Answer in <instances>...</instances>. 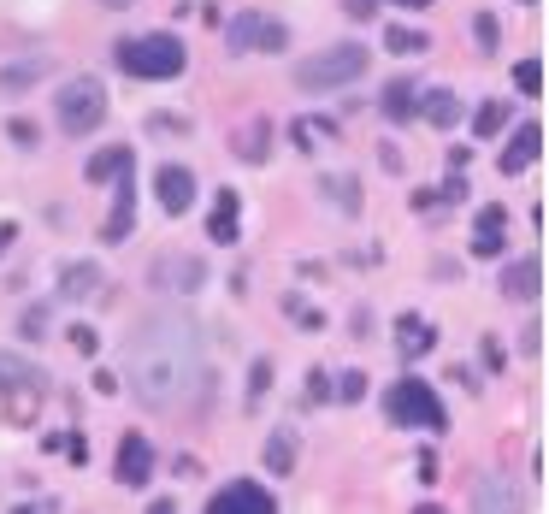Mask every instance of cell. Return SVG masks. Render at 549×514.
Listing matches in <instances>:
<instances>
[{
  "mask_svg": "<svg viewBox=\"0 0 549 514\" xmlns=\"http://www.w3.org/2000/svg\"><path fill=\"white\" fill-rule=\"evenodd\" d=\"M124 379L136 390V402L154 408V414L189 408L201 396V385H207V337H201V325L189 314H178V308L142 314L130 343H124Z\"/></svg>",
  "mask_w": 549,
  "mask_h": 514,
  "instance_id": "cell-1",
  "label": "cell"
},
{
  "mask_svg": "<svg viewBox=\"0 0 549 514\" xmlns=\"http://www.w3.org/2000/svg\"><path fill=\"white\" fill-rule=\"evenodd\" d=\"M113 60H119V71H130V77L160 83V77H178L183 65H189V54H183L178 36H124L119 48H113Z\"/></svg>",
  "mask_w": 549,
  "mask_h": 514,
  "instance_id": "cell-2",
  "label": "cell"
},
{
  "mask_svg": "<svg viewBox=\"0 0 549 514\" xmlns=\"http://www.w3.org/2000/svg\"><path fill=\"white\" fill-rule=\"evenodd\" d=\"M54 113H60V130H65V136H89V130L107 119V89H101V77L77 71V77L60 89Z\"/></svg>",
  "mask_w": 549,
  "mask_h": 514,
  "instance_id": "cell-3",
  "label": "cell"
},
{
  "mask_svg": "<svg viewBox=\"0 0 549 514\" xmlns=\"http://www.w3.org/2000/svg\"><path fill=\"white\" fill-rule=\"evenodd\" d=\"M361 71H366V48L337 42V48H325V54H313V60L296 65V83H302V89H343V83H355Z\"/></svg>",
  "mask_w": 549,
  "mask_h": 514,
  "instance_id": "cell-4",
  "label": "cell"
},
{
  "mask_svg": "<svg viewBox=\"0 0 549 514\" xmlns=\"http://www.w3.org/2000/svg\"><path fill=\"white\" fill-rule=\"evenodd\" d=\"M390 420L396 426H420V432H443V402L431 396L426 379H402L390 390Z\"/></svg>",
  "mask_w": 549,
  "mask_h": 514,
  "instance_id": "cell-5",
  "label": "cell"
},
{
  "mask_svg": "<svg viewBox=\"0 0 549 514\" xmlns=\"http://www.w3.org/2000/svg\"><path fill=\"white\" fill-rule=\"evenodd\" d=\"M113 467H119V485H124V491H142V485L154 479V450H148V438H142V432H124Z\"/></svg>",
  "mask_w": 549,
  "mask_h": 514,
  "instance_id": "cell-6",
  "label": "cell"
},
{
  "mask_svg": "<svg viewBox=\"0 0 549 514\" xmlns=\"http://www.w3.org/2000/svg\"><path fill=\"white\" fill-rule=\"evenodd\" d=\"M213 514H272L278 509V497L266 491V485H254V479H237V485H225V491H213Z\"/></svg>",
  "mask_w": 549,
  "mask_h": 514,
  "instance_id": "cell-7",
  "label": "cell"
},
{
  "mask_svg": "<svg viewBox=\"0 0 549 514\" xmlns=\"http://www.w3.org/2000/svg\"><path fill=\"white\" fill-rule=\"evenodd\" d=\"M231 48L248 54V48H284V24L266 18V12H237L231 18Z\"/></svg>",
  "mask_w": 549,
  "mask_h": 514,
  "instance_id": "cell-8",
  "label": "cell"
},
{
  "mask_svg": "<svg viewBox=\"0 0 549 514\" xmlns=\"http://www.w3.org/2000/svg\"><path fill=\"white\" fill-rule=\"evenodd\" d=\"M148 278H154V290H201V284H207V260H195V255H160Z\"/></svg>",
  "mask_w": 549,
  "mask_h": 514,
  "instance_id": "cell-9",
  "label": "cell"
},
{
  "mask_svg": "<svg viewBox=\"0 0 549 514\" xmlns=\"http://www.w3.org/2000/svg\"><path fill=\"white\" fill-rule=\"evenodd\" d=\"M154 195H160V207H166V213H189V201H195V172L166 160V166L154 172Z\"/></svg>",
  "mask_w": 549,
  "mask_h": 514,
  "instance_id": "cell-10",
  "label": "cell"
},
{
  "mask_svg": "<svg viewBox=\"0 0 549 514\" xmlns=\"http://www.w3.org/2000/svg\"><path fill=\"white\" fill-rule=\"evenodd\" d=\"M237 231H243V195L219 190L213 213H207V237H213V243H237Z\"/></svg>",
  "mask_w": 549,
  "mask_h": 514,
  "instance_id": "cell-11",
  "label": "cell"
},
{
  "mask_svg": "<svg viewBox=\"0 0 549 514\" xmlns=\"http://www.w3.org/2000/svg\"><path fill=\"white\" fill-rule=\"evenodd\" d=\"M437 349V331H431V320H420V314H402L396 320V355L402 361H420V355H431Z\"/></svg>",
  "mask_w": 549,
  "mask_h": 514,
  "instance_id": "cell-12",
  "label": "cell"
},
{
  "mask_svg": "<svg viewBox=\"0 0 549 514\" xmlns=\"http://www.w3.org/2000/svg\"><path fill=\"white\" fill-rule=\"evenodd\" d=\"M496 290L502 296H514V302H532L538 296V255H520L502 266V278H496Z\"/></svg>",
  "mask_w": 549,
  "mask_h": 514,
  "instance_id": "cell-13",
  "label": "cell"
},
{
  "mask_svg": "<svg viewBox=\"0 0 549 514\" xmlns=\"http://www.w3.org/2000/svg\"><path fill=\"white\" fill-rule=\"evenodd\" d=\"M101 284H107V278H101L95 260H71V266L60 272V296H71V302H95Z\"/></svg>",
  "mask_w": 549,
  "mask_h": 514,
  "instance_id": "cell-14",
  "label": "cell"
},
{
  "mask_svg": "<svg viewBox=\"0 0 549 514\" xmlns=\"http://www.w3.org/2000/svg\"><path fill=\"white\" fill-rule=\"evenodd\" d=\"M502 243H508V213H502V207H485V213H479V225H473V255L496 260V255H502Z\"/></svg>",
  "mask_w": 549,
  "mask_h": 514,
  "instance_id": "cell-15",
  "label": "cell"
},
{
  "mask_svg": "<svg viewBox=\"0 0 549 514\" xmlns=\"http://www.w3.org/2000/svg\"><path fill=\"white\" fill-rule=\"evenodd\" d=\"M414 113H420V83H414V77H396V83L384 89V119L402 125V119H414Z\"/></svg>",
  "mask_w": 549,
  "mask_h": 514,
  "instance_id": "cell-16",
  "label": "cell"
},
{
  "mask_svg": "<svg viewBox=\"0 0 549 514\" xmlns=\"http://www.w3.org/2000/svg\"><path fill=\"white\" fill-rule=\"evenodd\" d=\"M538 142H544V130L520 125V130H514V142H508V154H502V172H526V166L538 160Z\"/></svg>",
  "mask_w": 549,
  "mask_h": 514,
  "instance_id": "cell-17",
  "label": "cell"
},
{
  "mask_svg": "<svg viewBox=\"0 0 549 514\" xmlns=\"http://www.w3.org/2000/svg\"><path fill=\"white\" fill-rule=\"evenodd\" d=\"M42 385H48L42 367H30L18 355H0V390H42Z\"/></svg>",
  "mask_w": 549,
  "mask_h": 514,
  "instance_id": "cell-18",
  "label": "cell"
},
{
  "mask_svg": "<svg viewBox=\"0 0 549 514\" xmlns=\"http://www.w3.org/2000/svg\"><path fill=\"white\" fill-rule=\"evenodd\" d=\"M266 148H272V125H266V119H248V125L237 130V154H243V160H266Z\"/></svg>",
  "mask_w": 549,
  "mask_h": 514,
  "instance_id": "cell-19",
  "label": "cell"
},
{
  "mask_svg": "<svg viewBox=\"0 0 549 514\" xmlns=\"http://www.w3.org/2000/svg\"><path fill=\"white\" fill-rule=\"evenodd\" d=\"M290 467H296V432H272V438H266V473L284 479Z\"/></svg>",
  "mask_w": 549,
  "mask_h": 514,
  "instance_id": "cell-20",
  "label": "cell"
},
{
  "mask_svg": "<svg viewBox=\"0 0 549 514\" xmlns=\"http://www.w3.org/2000/svg\"><path fill=\"white\" fill-rule=\"evenodd\" d=\"M130 225H136V201H130V172H124V178H119V207H113V219H107V231H101V237H107V243H119Z\"/></svg>",
  "mask_w": 549,
  "mask_h": 514,
  "instance_id": "cell-21",
  "label": "cell"
},
{
  "mask_svg": "<svg viewBox=\"0 0 549 514\" xmlns=\"http://www.w3.org/2000/svg\"><path fill=\"white\" fill-rule=\"evenodd\" d=\"M420 101H426V107H420V113H426L431 125H455V119H461V101H455V89H437V95H420Z\"/></svg>",
  "mask_w": 549,
  "mask_h": 514,
  "instance_id": "cell-22",
  "label": "cell"
},
{
  "mask_svg": "<svg viewBox=\"0 0 549 514\" xmlns=\"http://www.w3.org/2000/svg\"><path fill=\"white\" fill-rule=\"evenodd\" d=\"M130 172V148H101L95 160H89V178L95 184H107V178H124Z\"/></svg>",
  "mask_w": 549,
  "mask_h": 514,
  "instance_id": "cell-23",
  "label": "cell"
},
{
  "mask_svg": "<svg viewBox=\"0 0 549 514\" xmlns=\"http://www.w3.org/2000/svg\"><path fill=\"white\" fill-rule=\"evenodd\" d=\"M290 136H296V148H307V154H313V148H325V142L337 136V125H331V119H296V125H290Z\"/></svg>",
  "mask_w": 549,
  "mask_h": 514,
  "instance_id": "cell-24",
  "label": "cell"
},
{
  "mask_svg": "<svg viewBox=\"0 0 549 514\" xmlns=\"http://www.w3.org/2000/svg\"><path fill=\"white\" fill-rule=\"evenodd\" d=\"M384 48H390V54H426L431 42H426V30H408V24H390V30H384Z\"/></svg>",
  "mask_w": 549,
  "mask_h": 514,
  "instance_id": "cell-25",
  "label": "cell"
},
{
  "mask_svg": "<svg viewBox=\"0 0 549 514\" xmlns=\"http://www.w3.org/2000/svg\"><path fill=\"white\" fill-rule=\"evenodd\" d=\"M36 77H48V60H18L0 71V89H24V83H36Z\"/></svg>",
  "mask_w": 549,
  "mask_h": 514,
  "instance_id": "cell-26",
  "label": "cell"
},
{
  "mask_svg": "<svg viewBox=\"0 0 549 514\" xmlns=\"http://www.w3.org/2000/svg\"><path fill=\"white\" fill-rule=\"evenodd\" d=\"M502 119H508V107H502V101H485V107L473 113V130H479V136H496V130H502Z\"/></svg>",
  "mask_w": 549,
  "mask_h": 514,
  "instance_id": "cell-27",
  "label": "cell"
},
{
  "mask_svg": "<svg viewBox=\"0 0 549 514\" xmlns=\"http://www.w3.org/2000/svg\"><path fill=\"white\" fill-rule=\"evenodd\" d=\"M514 83H520V95H538V89H544V71H538V60H520V65H514Z\"/></svg>",
  "mask_w": 549,
  "mask_h": 514,
  "instance_id": "cell-28",
  "label": "cell"
},
{
  "mask_svg": "<svg viewBox=\"0 0 549 514\" xmlns=\"http://www.w3.org/2000/svg\"><path fill=\"white\" fill-rule=\"evenodd\" d=\"M48 450L71 455V461H77V467H83V461H89V444H83V438H65V432H54V438H48Z\"/></svg>",
  "mask_w": 549,
  "mask_h": 514,
  "instance_id": "cell-29",
  "label": "cell"
},
{
  "mask_svg": "<svg viewBox=\"0 0 549 514\" xmlns=\"http://www.w3.org/2000/svg\"><path fill=\"white\" fill-rule=\"evenodd\" d=\"M473 503H479V509H514V497H508L502 485H479V491H473Z\"/></svg>",
  "mask_w": 549,
  "mask_h": 514,
  "instance_id": "cell-30",
  "label": "cell"
},
{
  "mask_svg": "<svg viewBox=\"0 0 549 514\" xmlns=\"http://www.w3.org/2000/svg\"><path fill=\"white\" fill-rule=\"evenodd\" d=\"M65 337H71V349H77V355H95V349H101V337H95V325H71Z\"/></svg>",
  "mask_w": 549,
  "mask_h": 514,
  "instance_id": "cell-31",
  "label": "cell"
},
{
  "mask_svg": "<svg viewBox=\"0 0 549 514\" xmlns=\"http://www.w3.org/2000/svg\"><path fill=\"white\" fill-rule=\"evenodd\" d=\"M331 396H343V402H361V396H366V379H361V373H343Z\"/></svg>",
  "mask_w": 549,
  "mask_h": 514,
  "instance_id": "cell-32",
  "label": "cell"
},
{
  "mask_svg": "<svg viewBox=\"0 0 549 514\" xmlns=\"http://www.w3.org/2000/svg\"><path fill=\"white\" fill-rule=\"evenodd\" d=\"M6 136H12L18 148H36V136H42V130L30 125V119H12V125H6Z\"/></svg>",
  "mask_w": 549,
  "mask_h": 514,
  "instance_id": "cell-33",
  "label": "cell"
},
{
  "mask_svg": "<svg viewBox=\"0 0 549 514\" xmlns=\"http://www.w3.org/2000/svg\"><path fill=\"white\" fill-rule=\"evenodd\" d=\"M325 190L337 195V207H349V213H355V184H349V178H331Z\"/></svg>",
  "mask_w": 549,
  "mask_h": 514,
  "instance_id": "cell-34",
  "label": "cell"
},
{
  "mask_svg": "<svg viewBox=\"0 0 549 514\" xmlns=\"http://www.w3.org/2000/svg\"><path fill=\"white\" fill-rule=\"evenodd\" d=\"M473 30H479V48H490V54H496V18H490V12H479V24H473Z\"/></svg>",
  "mask_w": 549,
  "mask_h": 514,
  "instance_id": "cell-35",
  "label": "cell"
},
{
  "mask_svg": "<svg viewBox=\"0 0 549 514\" xmlns=\"http://www.w3.org/2000/svg\"><path fill=\"white\" fill-rule=\"evenodd\" d=\"M331 396V379L325 373H307V402H325Z\"/></svg>",
  "mask_w": 549,
  "mask_h": 514,
  "instance_id": "cell-36",
  "label": "cell"
},
{
  "mask_svg": "<svg viewBox=\"0 0 549 514\" xmlns=\"http://www.w3.org/2000/svg\"><path fill=\"white\" fill-rule=\"evenodd\" d=\"M18 331H24V337H36V331H48V314H42V308H30V314L18 320Z\"/></svg>",
  "mask_w": 549,
  "mask_h": 514,
  "instance_id": "cell-37",
  "label": "cell"
},
{
  "mask_svg": "<svg viewBox=\"0 0 549 514\" xmlns=\"http://www.w3.org/2000/svg\"><path fill=\"white\" fill-rule=\"evenodd\" d=\"M343 12H349V18H372V12H378V0H343Z\"/></svg>",
  "mask_w": 549,
  "mask_h": 514,
  "instance_id": "cell-38",
  "label": "cell"
},
{
  "mask_svg": "<svg viewBox=\"0 0 549 514\" xmlns=\"http://www.w3.org/2000/svg\"><path fill=\"white\" fill-rule=\"evenodd\" d=\"M6 243H12V225H0V255H6Z\"/></svg>",
  "mask_w": 549,
  "mask_h": 514,
  "instance_id": "cell-39",
  "label": "cell"
},
{
  "mask_svg": "<svg viewBox=\"0 0 549 514\" xmlns=\"http://www.w3.org/2000/svg\"><path fill=\"white\" fill-rule=\"evenodd\" d=\"M101 6H113V12H124V6H136V0H101Z\"/></svg>",
  "mask_w": 549,
  "mask_h": 514,
  "instance_id": "cell-40",
  "label": "cell"
},
{
  "mask_svg": "<svg viewBox=\"0 0 549 514\" xmlns=\"http://www.w3.org/2000/svg\"><path fill=\"white\" fill-rule=\"evenodd\" d=\"M402 6H426V0H402Z\"/></svg>",
  "mask_w": 549,
  "mask_h": 514,
  "instance_id": "cell-41",
  "label": "cell"
}]
</instances>
